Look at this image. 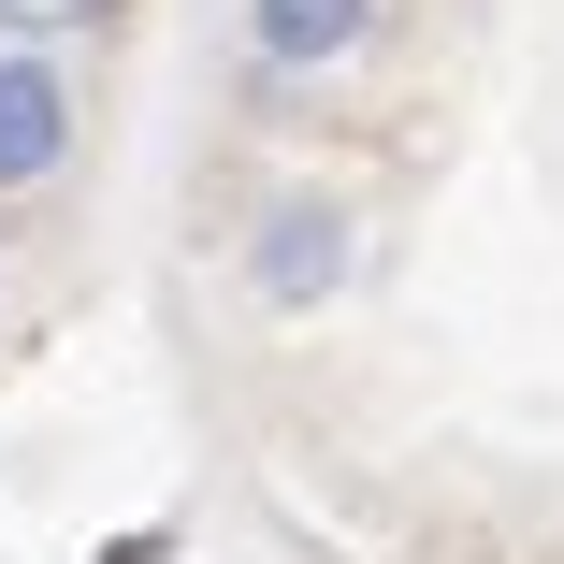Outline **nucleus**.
Wrapping results in <instances>:
<instances>
[{
    "mask_svg": "<svg viewBox=\"0 0 564 564\" xmlns=\"http://www.w3.org/2000/svg\"><path fill=\"white\" fill-rule=\"evenodd\" d=\"M232 275H247L261 318H333V304L362 290V203L275 174V188L247 203V232H232Z\"/></svg>",
    "mask_w": 564,
    "mask_h": 564,
    "instance_id": "obj_1",
    "label": "nucleus"
},
{
    "mask_svg": "<svg viewBox=\"0 0 564 564\" xmlns=\"http://www.w3.org/2000/svg\"><path fill=\"white\" fill-rule=\"evenodd\" d=\"M87 160V87L58 44H0V203H44Z\"/></svg>",
    "mask_w": 564,
    "mask_h": 564,
    "instance_id": "obj_2",
    "label": "nucleus"
},
{
    "mask_svg": "<svg viewBox=\"0 0 564 564\" xmlns=\"http://www.w3.org/2000/svg\"><path fill=\"white\" fill-rule=\"evenodd\" d=\"M391 0H232V44L261 87H333L348 58H377Z\"/></svg>",
    "mask_w": 564,
    "mask_h": 564,
    "instance_id": "obj_3",
    "label": "nucleus"
},
{
    "mask_svg": "<svg viewBox=\"0 0 564 564\" xmlns=\"http://www.w3.org/2000/svg\"><path fill=\"white\" fill-rule=\"evenodd\" d=\"M101 0H0V44H73Z\"/></svg>",
    "mask_w": 564,
    "mask_h": 564,
    "instance_id": "obj_4",
    "label": "nucleus"
}]
</instances>
